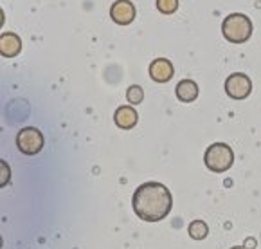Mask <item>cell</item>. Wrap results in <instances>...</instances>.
Instances as JSON below:
<instances>
[{
	"instance_id": "obj_4",
	"label": "cell",
	"mask_w": 261,
	"mask_h": 249,
	"mask_svg": "<svg viewBox=\"0 0 261 249\" xmlns=\"http://www.w3.org/2000/svg\"><path fill=\"white\" fill-rule=\"evenodd\" d=\"M43 145H45V139H43V134L36 127H23L16 134V146L25 155H36V153H40Z\"/></svg>"
},
{
	"instance_id": "obj_16",
	"label": "cell",
	"mask_w": 261,
	"mask_h": 249,
	"mask_svg": "<svg viewBox=\"0 0 261 249\" xmlns=\"http://www.w3.org/2000/svg\"><path fill=\"white\" fill-rule=\"evenodd\" d=\"M230 249H247L245 245H234V247H230Z\"/></svg>"
},
{
	"instance_id": "obj_2",
	"label": "cell",
	"mask_w": 261,
	"mask_h": 249,
	"mask_svg": "<svg viewBox=\"0 0 261 249\" xmlns=\"http://www.w3.org/2000/svg\"><path fill=\"white\" fill-rule=\"evenodd\" d=\"M222 33L230 43H243L252 35V22L243 13H232L222 22Z\"/></svg>"
},
{
	"instance_id": "obj_3",
	"label": "cell",
	"mask_w": 261,
	"mask_h": 249,
	"mask_svg": "<svg viewBox=\"0 0 261 249\" xmlns=\"http://www.w3.org/2000/svg\"><path fill=\"white\" fill-rule=\"evenodd\" d=\"M204 163L211 172L223 173L234 165V152L225 143H213L204 153Z\"/></svg>"
},
{
	"instance_id": "obj_9",
	"label": "cell",
	"mask_w": 261,
	"mask_h": 249,
	"mask_svg": "<svg viewBox=\"0 0 261 249\" xmlns=\"http://www.w3.org/2000/svg\"><path fill=\"white\" fill-rule=\"evenodd\" d=\"M22 51V40L15 33H2L0 36V54L4 58H13Z\"/></svg>"
},
{
	"instance_id": "obj_10",
	"label": "cell",
	"mask_w": 261,
	"mask_h": 249,
	"mask_svg": "<svg viewBox=\"0 0 261 249\" xmlns=\"http://www.w3.org/2000/svg\"><path fill=\"white\" fill-rule=\"evenodd\" d=\"M175 94L184 103H191L198 98V85H196V81L186 78V80L178 81V85L175 87Z\"/></svg>"
},
{
	"instance_id": "obj_1",
	"label": "cell",
	"mask_w": 261,
	"mask_h": 249,
	"mask_svg": "<svg viewBox=\"0 0 261 249\" xmlns=\"http://www.w3.org/2000/svg\"><path fill=\"white\" fill-rule=\"evenodd\" d=\"M132 206L139 219L144 222H159L171 211L173 197L162 183H142L132 197Z\"/></svg>"
},
{
	"instance_id": "obj_6",
	"label": "cell",
	"mask_w": 261,
	"mask_h": 249,
	"mask_svg": "<svg viewBox=\"0 0 261 249\" xmlns=\"http://www.w3.org/2000/svg\"><path fill=\"white\" fill-rule=\"evenodd\" d=\"M135 6L130 0H115L110 8V18L119 26H128L135 20Z\"/></svg>"
},
{
	"instance_id": "obj_13",
	"label": "cell",
	"mask_w": 261,
	"mask_h": 249,
	"mask_svg": "<svg viewBox=\"0 0 261 249\" xmlns=\"http://www.w3.org/2000/svg\"><path fill=\"white\" fill-rule=\"evenodd\" d=\"M157 9L162 15H173L178 9V0H157Z\"/></svg>"
},
{
	"instance_id": "obj_14",
	"label": "cell",
	"mask_w": 261,
	"mask_h": 249,
	"mask_svg": "<svg viewBox=\"0 0 261 249\" xmlns=\"http://www.w3.org/2000/svg\"><path fill=\"white\" fill-rule=\"evenodd\" d=\"M0 168H2V177H0V186L4 188L9 184V179H11V168L6 161H0Z\"/></svg>"
},
{
	"instance_id": "obj_5",
	"label": "cell",
	"mask_w": 261,
	"mask_h": 249,
	"mask_svg": "<svg viewBox=\"0 0 261 249\" xmlns=\"http://www.w3.org/2000/svg\"><path fill=\"white\" fill-rule=\"evenodd\" d=\"M250 90H252V81L247 74L234 73L225 80V92L232 100H245L247 96H250Z\"/></svg>"
},
{
	"instance_id": "obj_15",
	"label": "cell",
	"mask_w": 261,
	"mask_h": 249,
	"mask_svg": "<svg viewBox=\"0 0 261 249\" xmlns=\"http://www.w3.org/2000/svg\"><path fill=\"white\" fill-rule=\"evenodd\" d=\"M245 247H247V249H254V247H256V240L249 237V238L245 240Z\"/></svg>"
},
{
	"instance_id": "obj_7",
	"label": "cell",
	"mask_w": 261,
	"mask_h": 249,
	"mask_svg": "<svg viewBox=\"0 0 261 249\" xmlns=\"http://www.w3.org/2000/svg\"><path fill=\"white\" fill-rule=\"evenodd\" d=\"M150 78L157 83H166L173 78L175 74V67L169 60L166 58H155L153 61L150 63Z\"/></svg>"
},
{
	"instance_id": "obj_8",
	"label": "cell",
	"mask_w": 261,
	"mask_h": 249,
	"mask_svg": "<svg viewBox=\"0 0 261 249\" xmlns=\"http://www.w3.org/2000/svg\"><path fill=\"white\" fill-rule=\"evenodd\" d=\"M114 121H115V125L119 128H123V130H130V128H134L135 125H137L139 114L130 105H121V107L115 110Z\"/></svg>"
},
{
	"instance_id": "obj_12",
	"label": "cell",
	"mask_w": 261,
	"mask_h": 249,
	"mask_svg": "<svg viewBox=\"0 0 261 249\" xmlns=\"http://www.w3.org/2000/svg\"><path fill=\"white\" fill-rule=\"evenodd\" d=\"M126 100L130 101L132 105H139L144 100V90H142L141 85H130L126 90Z\"/></svg>"
},
{
	"instance_id": "obj_11",
	"label": "cell",
	"mask_w": 261,
	"mask_h": 249,
	"mask_svg": "<svg viewBox=\"0 0 261 249\" xmlns=\"http://www.w3.org/2000/svg\"><path fill=\"white\" fill-rule=\"evenodd\" d=\"M188 233L193 240H204L209 235V226L204 222V220H193L188 228Z\"/></svg>"
}]
</instances>
